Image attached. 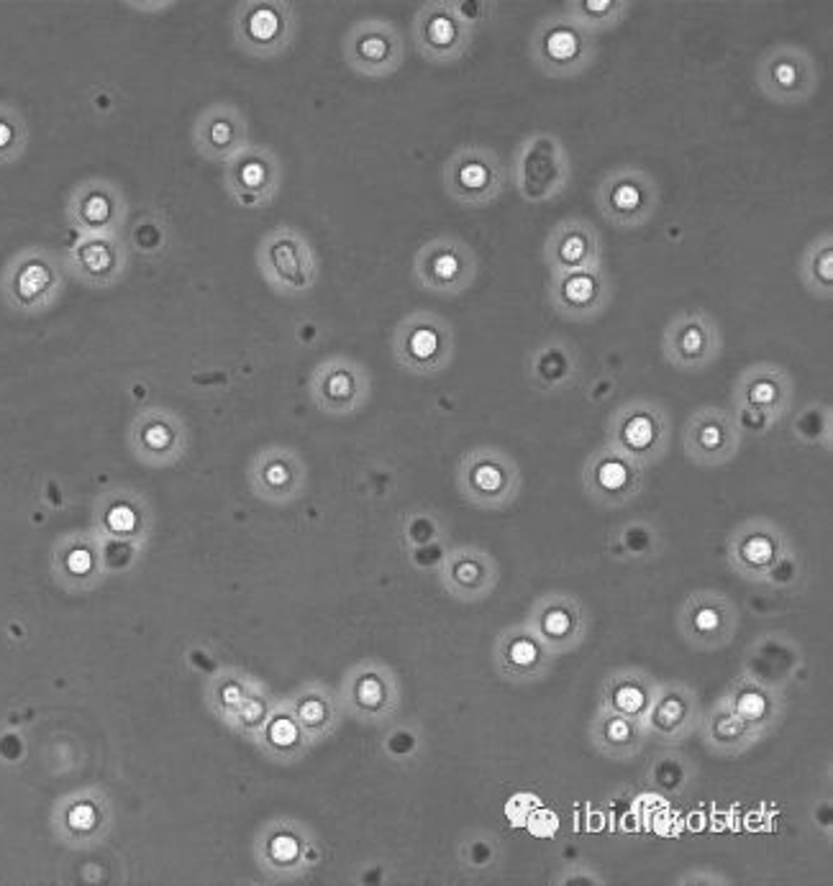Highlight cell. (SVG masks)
<instances>
[{
    "mask_svg": "<svg viewBox=\"0 0 833 886\" xmlns=\"http://www.w3.org/2000/svg\"><path fill=\"white\" fill-rule=\"evenodd\" d=\"M511 661L516 666H531L536 661V646L528 641H516L511 646Z\"/></svg>",
    "mask_w": 833,
    "mask_h": 886,
    "instance_id": "34",
    "label": "cell"
},
{
    "mask_svg": "<svg viewBox=\"0 0 833 886\" xmlns=\"http://www.w3.org/2000/svg\"><path fill=\"white\" fill-rule=\"evenodd\" d=\"M636 484V467L634 461L628 459L626 454H605L590 464V472H587V487L595 492L603 500H623L628 492L634 490Z\"/></svg>",
    "mask_w": 833,
    "mask_h": 886,
    "instance_id": "22",
    "label": "cell"
},
{
    "mask_svg": "<svg viewBox=\"0 0 833 886\" xmlns=\"http://www.w3.org/2000/svg\"><path fill=\"white\" fill-rule=\"evenodd\" d=\"M667 423L654 408H634L621 415L616 423V443L628 459H646L657 449H664Z\"/></svg>",
    "mask_w": 833,
    "mask_h": 886,
    "instance_id": "19",
    "label": "cell"
},
{
    "mask_svg": "<svg viewBox=\"0 0 833 886\" xmlns=\"http://www.w3.org/2000/svg\"><path fill=\"white\" fill-rule=\"evenodd\" d=\"M77 259L83 262L88 274H93L98 280H108V277L118 274V267L126 262V254L124 249L113 241V236L108 234L103 236V239H90L88 244L80 246Z\"/></svg>",
    "mask_w": 833,
    "mask_h": 886,
    "instance_id": "27",
    "label": "cell"
},
{
    "mask_svg": "<svg viewBox=\"0 0 833 886\" xmlns=\"http://www.w3.org/2000/svg\"><path fill=\"white\" fill-rule=\"evenodd\" d=\"M413 277L423 290L436 295H462L477 277V254L457 236H439L418 249Z\"/></svg>",
    "mask_w": 833,
    "mask_h": 886,
    "instance_id": "10",
    "label": "cell"
},
{
    "mask_svg": "<svg viewBox=\"0 0 833 886\" xmlns=\"http://www.w3.org/2000/svg\"><path fill=\"white\" fill-rule=\"evenodd\" d=\"M364 379L349 364H331L316 377V400L329 413H349L359 405Z\"/></svg>",
    "mask_w": 833,
    "mask_h": 886,
    "instance_id": "21",
    "label": "cell"
},
{
    "mask_svg": "<svg viewBox=\"0 0 833 886\" xmlns=\"http://www.w3.org/2000/svg\"><path fill=\"white\" fill-rule=\"evenodd\" d=\"M444 193L464 208H487L500 200L508 172L503 159L490 146H462L444 162L441 170Z\"/></svg>",
    "mask_w": 833,
    "mask_h": 886,
    "instance_id": "3",
    "label": "cell"
},
{
    "mask_svg": "<svg viewBox=\"0 0 833 886\" xmlns=\"http://www.w3.org/2000/svg\"><path fill=\"white\" fill-rule=\"evenodd\" d=\"M528 47H531L536 70L554 80L580 77L598 57V41L593 31H587L564 11L539 21Z\"/></svg>",
    "mask_w": 833,
    "mask_h": 886,
    "instance_id": "1",
    "label": "cell"
},
{
    "mask_svg": "<svg viewBox=\"0 0 833 886\" xmlns=\"http://www.w3.org/2000/svg\"><path fill=\"white\" fill-rule=\"evenodd\" d=\"M108 525H111L116 533H131L136 528V513L129 505H118L108 513Z\"/></svg>",
    "mask_w": 833,
    "mask_h": 886,
    "instance_id": "33",
    "label": "cell"
},
{
    "mask_svg": "<svg viewBox=\"0 0 833 886\" xmlns=\"http://www.w3.org/2000/svg\"><path fill=\"white\" fill-rule=\"evenodd\" d=\"M272 853H275L280 861H290V858H295V853H298V846H295L293 838H277L275 846H272Z\"/></svg>",
    "mask_w": 833,
    "mask_h": 886,
    "instance_id": "40",
    "label": "cell"
},
{
    "mask_svg": "<svg viewBox=\"0 0 833 886\" xmlns=\"http://www.w3.org/2000/svg\"><path fill=\"white\" fill-rule=\"evenodd\" d=\"M195 149L208 162L229 164L252 146L247 116L234 103H216L195 121Z\"/></svg>",
    "mask_w": 833,
    "mask_h": 886,
    "instance_id": "12",
    "label": "cell"
},
{
    "mask_svg": "<svg viewBox=\"0 0 833 886\" xmlns=\"http://www.w3.org/2000/svg\"><path fill=\"white\" fill-rule=\"evenodd\" d=\"M67 566H70L72 574H88L90 566H93V556H90L88 548H75V551L67 556Z\"/></svg>",
    "mask_w": 833,
    "mask_h": 886,
    "instance_id": "35",
    "label": "cell"
},
{
    "mask_svg": "<svg viewBox=\"0 0 833 886\" xmlns=\"http://www.w3.org/2000/svg\"><path fill=\"white\" fill-rule=\"evenodd\" d=\"M449 577H452L454 587L482 589V584H487V577H490V564L477 554H459L457 559L449 561Z\"/></svg>",
    "mask_w": 833,
    "mask_h": 886,
    "instance_id": "28",
    "label": "cell"
},
{
    "mask_svg": "<svg viewBox=\"0 0 833 886\" xmlns=\"http://www.w3.org/2000/svg\"><path fill=\"white\" fill-rule=\"evenodd\" d=\"M254 490L259 497L270 502H285L293 500L298 495V490L303 487V472H300V464L293 454L288 451H272V454H264L262 459L254 464Z\"/></svg>",
    "mask_w": 833,
    "mask_h": 886,
    "instance_id": "20",
    "label": "cell"
},
{
    "mask_svg": "<svg viewBox=\"0 0 833 886\" xmlns=\"http://www.w3.org/2000/svg\"><path fill=\"white\" fill-rule=\"evenodd\" d=\"M562 11L598 36L616 29L631 11V3L626 0H570V3H564Z\"/></svg>",
    "mask_w": 833,
    "mask_h": 886,
    "instance_id": "25",
    "label": "cell"
},
{
    "mask_svg": "<svg viewBox=\"0 0 833 886\" xmlns=\"http://www.w3.org/2000/svg\"><path fill=\"white\" fill-rule=\"evenodd\" d=\"M664 351L669 362L682 369H698L708 364L716 351V331L708 315L685 313L675 318L664 336Z\"/></svg>",
    "mask_w": 833,
    "mask_h": 886,
    "instance_id": "17",
    "label": "cell"
},
{
    "mask_svg": "<svg viewBox=\"0 0 833 886\" xmlns=\"http://www.w3.org/2000/svg\"><path fill=\"white\" fill-rule=\"evenodd\" d=\"M741 712L749 717H759V712H762V700H759L757 694H746L744 700H741Z\"/></svg>",
    "mask_w": 833,
    "mask_h": 886,
    "instance_id": "41",
    "label": "cell"
},
{
    "mask_svg": "<svg viewBox=\"0 0 833 886\" xmlns=\"http://www.w3.org/2000/svg\"><path fill=\"white\" fill-rule=\"evenodd\" d=\"M49 285H52V272H49L42 262H29L24 269H21V274H18L16 292L18 298L31 303V300L39 298Z\"/></svg>",
    "mask_w": 833,
    "mask_h": 886,
    "instance_id": "31",
    "label": "cell"
},
{
    "mask_svg": "<svg viewBox=\"0 0 833 886\" xmlns=\"http://www.w3.org/2000/svg\"><path fill=\"white\" fill-rule=\"evenodd\" d=\"M600 216L611 226L634 231L646 226L659 210V185L639 167H618L600 180L595 193Z\"/></svg>",
    "mask_w": 833,
    "mask_h": 886,
    "instance_id": "5",
    "label": "cell"
},
{
    "mask_svg": "<svg viewBox=\"0 0 833 886\" xmlns=\"http://www.w3.org/2000/svg\"><path fill=\"white\" fill-rule=\"evenodd\" d=\"M124 210H118V198L111 193H90L83 200V221L93 228H108L121 221Z\"/></svg>",
    "mask_w": 833,
    "mask_h": 886,
    "instance_id": "29",
    "label": "cell"
},
{
    "mask_svg": "<svg viewBox=\"0 0 833 886\" xmlns=\"http://www.w3.org/2000/svg\"><path fill=\"white\" fill-rule=\"evenodd\" d=\"M223 185L241 208H267L282 187V164L272 149L252 144L223 164Z\"/></svg>",
    "mask_w": 833,
    "mask_h": 886,
    "instance_id": "11",
    "label": "cell"
},
{
    "mask_svg": "<svg viewBox=\"0 0 833 886\" xmlns=\"http://www.w3.org/2000/svg\"><path fill=\"white\" fill-rule=\"evenodd\" d=\"M341 54L349 70L357 72L359 77L382 80L403 67V34L388 18H362L341 41Z\"/></svg>",
    "mask_w": 833,
    "mask_h": 886,
    "instance_id": "9",
    "label": "cell"
},
{
    "mask_svg": "<svg viewBox=\"0 0 833 886\" xmlns=\"http://www.w3.org/2000/svg\"><path fill=\"white\" fill-rule=\"evenodd\" d=\"M95 822V812L90 805H77L75 810L70 812V825L77 830H88L93 828Z\"/></svg>",
    "mask_w": 833,
    "mask_h": 886,
    "instance_id": "37",
    "label": "cell"
},
{
    "mask_svg": "<svg viewBox=\"0 0 833 886\" xmlns=\"http://www.w3.org/2000/svg\"><path fill=\"white\" fill-rule=\"evenodd\" d=\"M139 446L149 456V461H170L182 446L180 423L165 413H149L139 426Z\"/></svg>",
    "mask_w": 833,
    "mask_h": 886,
    "instance_id": "24",
    "label": "cell"
},
{
    "mask_svg": "<svg viewBox=\"0 0 833 886\" xmlns=\"http://www.w3.org/2000/svg\"><path fill=\"white\" fill-rule=\"evenodd\" d=\"M298 31V16L282 0H249L234 13V39L249 57L275 59L288 52Z\"/></svg>",
    "mask_w": 833,
    "mask_h": 886,
    "instance_id": "7",
    "label": "cell"
},
{
    "mask_svg": "<svg viewBox=\"0 0 833 886\" xmlns=\"http://www.w3.org/2000/svg\"><path fill=\"white\" fill-rule=\"evenodd\" d=\"M800 282L805 290L813 292L816 298L828 300L833 295V239L831 234L818 236L810 241L808 249L800 254L798 264Z\"/></svg>",
    "mask_w": 833,
    "mask_h": 886,
    "instance_id": "23",
    "label": "cell"
},
{
    "mask_svg": "<svg viewBox=\"0 0 833 886\" xmlns=\"http://www.w3.org/2000/svg\"><path fill=\"white\" fill-rule=\"evenodd\" d=\"M395 351H398L400 364L418 374L439 372L446 367L449 351H452V339L446 333L444 323L434 315H413L400 326L398 339H395Z\"/></svg>",
    "mask_w": 833,
    "mask_h": 886,
    "instance_id": "14",
    "label": "cell"
},
{
    "mask_svg": "<svg viewBox=\"0 0 833 886\" xmlns=\"http://www.w3.org/2000/svg\"><path fill=\"white\" fill-rule=\"evenodd\" d=\"M616 702H618V707H621V710H626V712H636V710H639V707H641V702H644V697H641L639 689H634V687H623V689H618Z\"/></svg>",
    "mask_w": 833,
    "mask_h": 886,
    "instance_id": "36",
    "label": "cell"
},
{
    "mask_svg": "<svg viewBox=\"0 0 833 886\" xmlns=\"http://www.w3.org/2000/svg\"><path fill=\"white\" fill-rule=\"evenodd\" d=\"M411 34L418 54L426 62L454 65L470 52L477 26L462 18L454 0H431V3H423L413 16Z\"/></svg>",
    "mask_w": 833,
    "mask_h": 886,
    "instance_id": "6",
    "label": "cell"
},
{
    "mask_svg": "<svg viewBox=\"0 0 833 886\" xmlns=\"http://www.w3.org/2000/svg\"><path fill=\"white\" fill-rule=\"evenodd\" d=\"M259 272L280 295H303L318 280L316 251L306 234L293 226H280L264 234L257 249Z\"/></svg>",
    "mask_w": 833,
    "mask_h": 886,
    "instance_id": "4",
    "label": "cell"
},
{
    "mask_svg": "<svg viewBox=\"0 0 833 886\" xmlns=\"http://www.w3.org/2000/svg\"><path fill=\"white\" fill-rule=\"evenodd\" d=\"M608 280H605L603 267L580 269V272H564L552 274V295L554 308L567 318L585 321L590 315H598L608 303Z\"/></svg>",
    "mask_w": 833,
    "mask_h": 886,
    "instance_id": "15",
    "label": "cell"
},
{
    "mask_svg": "<svg viewBox=\"0 0 833 886\" xmlns=\"http://www.w3.org/2000/svg\"><path fill=\"white\" fill-rule=\"evenodd\" d=\"M13 139H16V134H13V126L0 118V152H3V149H8V146L13 144Z\"/></svg>",
    "mask_w": 833,
    "mask_h": 886,
    "instance_id": "42",
    "label": "cell"
},
{
    "mask_svg": "<svg viewBox=\"0 0 833 886\" xmlns=\"http://www.w3.org/2000/svg\"><path fill=\"white\" fill-rule=\"evenodd\" d=\"M777 543L767 536V533H751L744 541L736 546V554L744 569H767L775 559Z\"/></svg>",
    "mask_w": 833,
    "mask_h": 886,
    "instance_id": "30",
    "label": "cell"
},
{
    "mask_svg": "<svg viewBox=\"0 0 833 886\" xmlns=\"http://www.w3.org/2000/svg\"><path fill=\"white\" fill-rule=\"evenodd\" d=\"M736 451V433L723 413L695 415L687 428V454L700 464H721Z\"/></svg>",
    "mask_w": 833,
    "mask_h": 886,
    "instance_id": "18",
    "label": "cell"
},
{
    "mask_svg": "<svg viewBox=\"0 0 833 886\" xmlns=\"http://www.w3.org/2000/svg\"><path fill=\"white\" fill-rule=\"evenodd\" d=\"M272 741L277 743V746H288V743H293L295 741V728H293V723H288V720H277L275 725H272Z\"/></svg>",
    "mask_w": 833,
    "mask_h": 886,
    "instance_id": "38",
    "label": "cell"
},
{
    "mask_svg": "<svg viewBox=\"0 0 833 886\" xmlns=\"http://www.w3.org/2000/svg\"><path fill=\"white\" fill-rule=\"evenodd\" d=\"M790 395V385L780 372H757L744 379V400L759 413H782Z\"/></svg>",
    "mask_w": 833,
    "mask_h": 886,
    "instance_id": "26",
    "label": "cell"
},
{
    "mask_svg": "<svg viewBox=\"0 0 833 886\" xmlns=\"http://www.w3.org/2000/svg\"><path fill=\"white\" fill-rule=\"evenodd\" d=\"M818 65L808 49L798 44H775L757 65V88L777 105L808 103L818 90Z\"/></svg>",
    "mask_w": 833,
    "mask_h": 886,
    "instance_id": "8",
    "label": "cell"
},
{
    "mask_svg": "<svg viewBox=\"0 0 833 886\" xmlns=\"http://www.w3.org/2000/svg\"><path fill=\"white\" fill-rule=\"evenodd\" d=\"M570 628L572 620L570 613H567L564 607H554V610H549V613L544 615V630L549 636H564Z\"/></svg>",
    "mask_w": 833,
    "mask_h": 886,
    "instance_id": "32",
    "label": "cell"
},
{
    "mask_svg": "<svg viewBox=\"0 0 833 886\" xmlns=\"http://www.w3.org/2000/svg\"><path fill=\"white\" fill-rule=\"evenodd\" d=\"M718 623H721V618H718V610H713V607H703V610H698V615H695V625H698L700 630H716Z\"/></svg>",
    "mask_w": 833,
    "mask_h": 886,
    "instance_id": "39",
    "label": "cell"
},
{
    "mask_svg": "<svg viewBox=\"0 0 833 886\" xmlns=\"http://www.w3.org/2000/svg\"><path fill=\"white\" fill-rule=\"evenodd\" d=\"M516 487V467L505 456L495 454V451H482V454L464 461L462 490L482 508H493V505L505 502L516 492Z\"/></svg>",
    "mask_w": 833,
    "mask_h": 886,
    "instance_id": "16",
    "label": "cell"
},
{
    "mask_svg": "<svg viewBox=\"0 0 833 886\" xmlns=\"http://www.w3.org/2000/svg\"><path fill=\"white\" fill-rule=\"evenodd\" d=\"M572 164L559 136L534 131L518 144L513 157V182L526 203H549L567 190Z\"/></svg>",
    "mask_w": 833,
    "mask_h": 886,
    "instance_id": "2",
    "label": "cell"
},
{
    "mask_svg": "<svg viewBox=\"0 0 833 886\" xmlns=\"http://www.w3.org/2000/svg\"><path fill=\"white\" fill-rule=\"evenodd\" d=\"M544 259L552 274L603 267V241L585 218H564L546 236Z\"/></svg>",
    "mask_w": 833,
    "mask_h": 886,
    "instance_id": "13",
    "label": "cell"
}]
</instances>
